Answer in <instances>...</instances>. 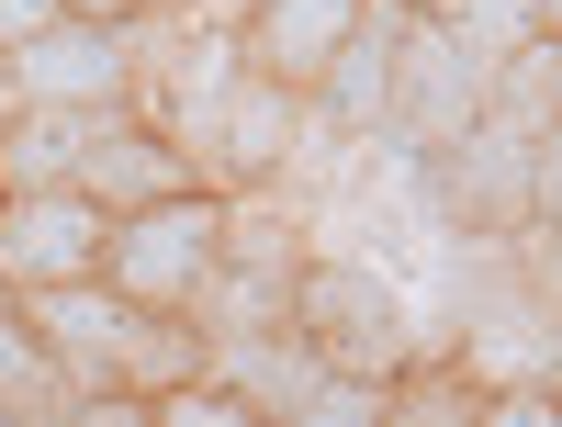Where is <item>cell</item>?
Instances as JSON below:
<instances>
[{"label":"cell","mask_w":562,"mask_h":427,"mask_svg":"<svg viewBox=\"0 0 562 427\" xmlns=\"http://www.w3.org/2000/svg\"><path fill=\"white\" fill-rule=\"evenodd\" d=\"M304 102L315 90L270 79V68H225V79H203L192 102L169 113V135L203 158L214 192H281L293 158H304Z\"/></svg>","instance_id":"6da1fadb"},{"label":"cell","mask_w":562,"mask_h":427,"mask_svg":"<svg viewBox=\"0 0 562 427\" xmlns=\"http://www.w3.org/2000/svg\"><path fill=\"white\" fill-rule=\"evenodd\" d=\"M225 203L214 180L203 192H169V203H147V214H113V259H102V281L124 304H180L192 315L203 304V281L225 270Z\"/></svg>","instance_id":"7a4b0ae2"},{"label":"cell","mask_w":562,"mask_h":427,"mask_svg":"<svg viewBox=\"0 0 562 427\" xmlns=\"http://www.w3.org/2000/svg\"><path fill=\"white\" fill-rule=\"evenodd\" d=\"M293 326H304L338 371H383V383L428 349V338H416V315H405V293H394L383 270H360V259H304V270H293Z\"/></svg>","instance_id":"3957f363"},{"label":"cell","mask_w":562,"mask_h":427,"mask_svg":"<svg viewBox=\"0 0 562 427\" xmlns=\"http://www.w3.org/2000/svg\"><path fill=\"white\" fill-rule=\"evenodd\" d=\"M416 192H428L439 225H473V236H518L540 214V135L518 124H473V135H450V147H428V169H416Z\"/></svg>","instance_id":"277c9868"},{"label":"cell","mask_w":562,"mask_h":427,"mask_svg":"<svg viewBox=\"0 0 562 427\" xmlns=\"http://www.w3.org/2000/svg\"><path fill=\"white\" fill-rule=\"evenodd\" d=\"M484 90H495V57L461 23H439V12H416V34H405V79H394V113H383V135H405L416 158L428 147H450V135H473L484 124Z\"/></svg>","instance_id":"5b68a950"},{"label":"cell","mask_w":562,"mask_h":427,"mask_svg":"<svg viewBox=\"0 0 562 427\" xmlns=\"http://www.w3.org/2000/svg\"><path fill=\"white\" fill-rule=\"evenodd\" d=\"M135 68H147L135 57V23H90V12H68V23H45V34L12 45L23 102H68V113H124Z\"/></svg>","instance_id":"8992f818"},{"label":"cell","mask_w":562,"mask_h":427,"mask_svg":"<svg viewBox=\"0 0 562 427\" xmlns=\"http://www.w3.org/2000/svg\"><path fill=\"white\" fill-rule=\"evenodd\" d=\"M102 259H113V203H90L79 180H57V192H12V203H0V281H12V293L90 281Z\"/></svg>","instance_id":"52a82bcc"},{"label":"cell","mask_w":562,"mask_h":427,"mask_svg":"<svg viewBox=\"0 0 562 427\" xmlns=\"http://www.w3.org/2000/svg\"><path fill=\"white\" fill-rule=\"evenodd\" d=\"M79 192L90 203H113V214H147L169 192H203V158L180 147V135L158 113H90V158H79Z\"/></svg>","instance_id":"ba28073f"},{"label":"cell","mask_w":562,"mask_h":427,"mask_svg":"<svg viewBox=\"0 0 562 427\" xmlns=\"http://www.w3.org/2000/svg\"><path fill=\"white\" fill-rule=\"evenodd\" d=\"M23 315L45 326V349L68 360V383H79V394L124 383V349H135V304L113 293L102 270H90V281H45V293H23Z\"/></svg>","instance_id":"9c48e42d"},{"label":"cell","mask_w":562,"mask_h":427,"mask_svg":"<svg viewBox=\"0 0 562 427\" xmlns=\"http://www.w3.org/2000/svg\"><path fill=\"white\" fill-rule=\"evenodd\" d=\"M405 34H416V0H371L360 34H349L338 57H326V79H315V113L349 124V135H383L394 79H405Z\"/></svg>","instance_id":"30bf717a"},{"label":"cell","mask_w":562,"mask_h":427,"mask_svg":"<svg viewBox=\"0 0 562 427\" xmlns=\"http://www.w3.org/2000/svg\"><path fill=\"white\" fill-rule=\"evenodd\" d=\"M360 12H371V0H248L237 45H248V68H270V79L315 90V79H326V57H338V45L360 34Z\"/></svg>","instance_id":"8fae6325"},{"label":"cell","mask_w":562,"mask_h":427,"mask_svg":"<svg viewBox=\"0 0 562 427\" xmlns=\"http://www.w3.org/2000/svg\"><path fill=\"white\" fill-rule=\"evenodd\" d=\"M79 158H90V113L23 102L12 135H0V192H57V180H79Z\"/></svg>","instance_id":"7c38bea8"},{"label":"cell","mask_w":562,"mask_h":427,"mask_svg":"<svg viewBox=\"0 0 562 427\" xmlns=\"http://www.w3.org/2000/svg\"><path fill=\"white\" fill-rule=\"evenodd\" d=\"M484 113L518 124V135H551V124H562V34H551V23H540L529 45H506V57H495Z\"/></svg>","instance_id":"4fadbf2b"},{"label":"cell","mask_w":562,"mask_h":427,"mask_svg":"<svg viewBox=\"0 0 562 427\" xmlns=\"http://www.w3.org/2000/svg\"><path fill=\"white\" fill-rule=\"evenodd\" d=\"M23 405H79V383H68V360L45 349V326L23 315V293L0 281V416H23Z\"/></svg>","instance_id":"5bb4252c"},{"label":"cell","mask_w":562,"mask_h":427,"mask_svg":"<svg viewBox=\"0 0 562 427\" xmlns=\"http://www.w3.org/2000/svg\"><path fill=\"white\" fill-rule=\"evenodd\" d=\"M439 23H461L484 57H506V45H529V34H540V0H439Z\"/></svg>","instance_id":"9a60e30c"},{"label":"cell","mask_w":562,"mask_h":427,"mask_svg":"<svg viewBox=\"0 0 562 427\" xmlns=\"http://www.w3.org/2000/svg\"><path fill=\"white\" fill-rule=\"evenodd\" d=\"M45 23H68V0H0V57H12L23 34H45Z\"/></svg>","instance_id":"2e32d148"},{"label":"cell","mask_w":562,"mask_h":427,"mask_svg":"<svg viewBox=\"0 0 562 427\" xmlns=\"http://www.w3.org/2000/svg\"><path fill=\"white\" fill-rule=\"evenodd\" d=\"M540 214H551V225H562V124H551V135H540Z\"/></svg>","instance_id":"e0dca14e"},{"label":"cell","mask_w":562,"mask_h":427,"mask_svg":"<svg viewBox=\"0 0 562 427\" xmlns=\"http://www.w3.org/2000/svg\"><path fill=\"white\" fill-rule=\"evenodd\" d=\"M68 12H90V23H147L158 0H68Z\"/></svg>","instance_id":"ac0fdd59"},{"label":"cell","mask_w":562,"mask_h":427,"mask_svg":"<svg viewBox=\"0 0 562 427\" xmlns=\"http://www.w3.org/2000/svg\"><path fill=\"white\" fill-rule=\"evenodd\" d=\"M12 113H23V79H12V57H0V135H12Z\"/></svg>","instance_id":"d6986e66"},{"label":"cell","mask_w":562,"mask_h":427,"mask_svg":"<svg viewBox=\"0 0 562 427\" xmlns=\"http://www.w3.org/2000/svg\"><path fill=\"white\" fill-rule=\"evenodd\" d=\"M540 23H551V34H562V0H540Z\"/></svg>","instance_id":"ffe728a7"},{"label":"cell","mask_w":562,"mask_h":427,"mask_svg":"<svg viewBox=\"0 0 562 427\" xmlns=\"http://www.w3.org/2000/svg\"><path fill=\"white\" fill-rule=\"evenodd\" d=\"M416 12H439V0H416Z\"/></svg>","instance_id":"44dd1931"},{"label":"cell","mask_w":562,"mask_h":427,"mask_svg":"<svg viewBox=\"0 0 562 427\" xmlns=\"http://www.w3.org/2000/svg\"><path fill=\"white\" fill-rule=\"evenodd\" d=\"M0 203H12V192H0Z\"/></svg>","instance_id":"7402d4cb"}]
</instances>
